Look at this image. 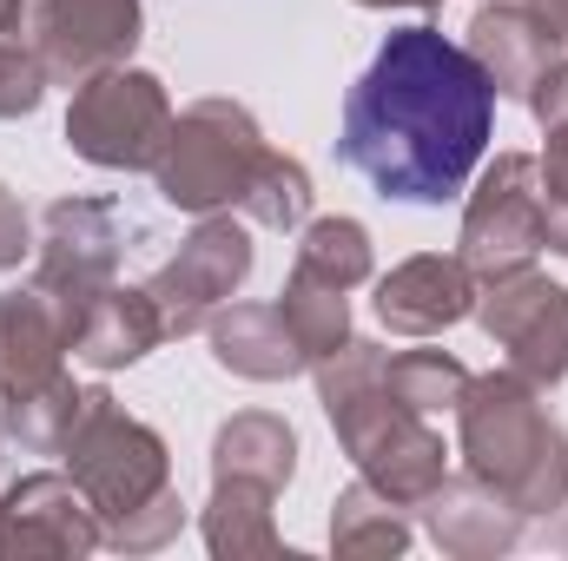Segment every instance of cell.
I'll use <instances>...</instances> for the list:
<instances>
[{
  "label": "cell",
  "mask_w": 568,
  "mask_h": 561,
  "mask_svg": "<svg viewBox=\"0 0 568 561\" xmlns=\"http://www.w3.org/2000/svg\"><path fill=\"white\" fill-rule=\"evenodd\" d=\"M205 337H212L219 370L252 377V384H284V377L311 370L278 304H225V310H212Z\"/></svg>",
  "instance_id": "obj_17"
},
{
  "label": "cell",
  "mask_w": 568,
  "mask_h": 561,
  "mask_svg": "<svg viewBox=\"0 0 568 561\" xmlns=\"http://www.w3.org/2000/svg\"><path fill=\"white\" fill-rule=\"evenodd\" d=\"M523 106H529L542 126H568V53L542 73V80H536V86H529V100H523Z\"/></svg>",
  "instance_id": "obj_30"
},
{
  "label": "cell",
  "mask_w": 568,
  "mask_h": 561,
  "mask_svg": "<svg viewBox=\"0 0 568 561\" xmlns=\"http://www.w3.org/2000/svg\"><path fill=\"white\" fill-rule=\"evenodd\" d=\"M20 258H33V225H27L20 198L0 185V272H13Z\"/></svg>",
  "instance_id": "obj_31"
},
{
  "label": "cell",
  "mask_w": 568,
  "mask_h": 561,
  "mask_svg": "<svg viewBox=\"0 0 568 561\" xmlns=\"http://www.w3.org/2000/svg\"><path fill=\"white\" fill-rule=\"evenodd\" d=\"M60 456H67V476L80 482V496L93 502L100 529L140 516L145 502H159L172 489V462H165L159 429L126 417L106 390H87V410H80Z\"/></svg>",
  "instance_id": "obj_5"
},
{
  "label": "cell",
  "mask_w": 568,
  "mask_h": 561,
  "mask_svg": "<svg viewBox=\"0 0 568 561\" xmlns=\"http://www.w3.org/2000/svg\"><path fill=\"white\" fill-rule=\"evenodd\" d=\"M278 310H284V324H291V337H297V350H304V364H324L331 350L351 344V310H344L337 284H317V278H304V272H291L278 290Z\"/></svg>",
  "instance_id": "obj_22"
},
{
  "label": "cell",
  "mask_w": 568,
  "mask_h": 561,
  "mask_svg": "<svg viewBox=\"0 0 568 561\" xmlns=\"http://www.w3.org/2000/svg\"><path fill=\"white\" fill-rule=\"evenodd\" d=\"M239 212H245L252 225H265V232H304V225H311V172H304L297 159L272 152V159L258 165V178H252V192H245Z\"/></svg>",
  "instance_id": "obj_27"
},
{
  "label": "cell",
  "mask_w": 568,
  "mask_h": 561,
  "mask_svg": "<svg viewBox=\"0 0 568 561\" xmlns=\"http://www.w3.org/2000/svg\"><path fill=\"white\" fill-rule=\"evenodd\" d=\"M357 7H443V0H357Z\"/></svg>",
  "instance_id": "obj_33"
},
{
  "label": "cell",
  "mask_w": 568,
  "mask_h": 561,
  "mask_svg": "<svg viewBox=\"0 0 568 561\" xmlns=\"http://www.w3.org/2000/svg\"><path fill=\"white\" fill-rule=\"evenodd\" d=\"M179 529H185V502H179V489H165L159 502H145L140 516H126V522L106 529V549H120V555H152V549H165Z\"/></svg>",
  "instance_id": "obj_29"
},
{
  "label": "cell",
  "mask_w": 568,
  "mask_h": 561,
  "mask_svg": "<svg viewBox=\"0 0 568 561\" xmlns=\"http://www.w3.org/2000/svg\"><path fill=\"white\" fill-rule=\"evenodd\" d=\"M80 410H87V390L60 370L53 384H40V390H27V397L7 404V436L20 449H33V456H60L67 436H73V422H80Z\"/></svg>",
  "instance_id": "obj_24"
},
{
  "label": "cell",
  "mask_w": 568,
  "mask_h": 561,
  "mask_svg": "<svg viewBox=\"0 0 568 561\" xmlns=\"http://www.w3.org/2000/svg\"><path fill=\"white\" fill-rule=\"evenodd\" d=\"M172 133V100L152 73L133 67H113V73H93L73 86V106H67V145L87 159V165H106V172H152L159 145Z\"/></svg>",
  "instance_id": "obj_6"
},
{
  "label": "cell",
  "mask_w": 568,
  "mask_h": 561,
  "mask_svg": "<svg viewBox=\"0 0 568 561\" xmlns=\"http://www.w3.org/2000/svg\"><path fill=\"white\" fill-rule=\"evenodd\" d=\"M456 429H463V469L483 489H496L523 522L529 516L549 522L568 502V436L542 410V390L523 384L516 370L469 377L456 404Z\"/></svg>",
  "instance_id": "obj_3"
},
{
  "label": "cell",
  "mask_w": 568,
  "mask_h": 561,
  "mask_svg": "<svg viewBox=\"0 0 568 561\" xmlns=\"http://www.w3.org/2000/svg\"><path fill=\"white\" fill-rule=\"evenodd\" d=\"M384 384H390L417 417H436V410H456V404H463L469 370H463L449 350H397V357H384Z\"/></svg>",
  "instance_id": "obj_26"
},
{
  "label": "cell",
  "mask_w": 568,
  "mask_h": 561,
  "mask_svg": "<svg viewBox=\"0 0 568 561\" xmlns=\"http://www.w3.org/2000/svg\"><path fill=\"white\" fill-rule=\"evenodd\" d=\"M106 549V529L93 516V502L80 496L73 476H20L7 496H0V561H33V555H53V561H80Z\"/></svg>",
  "instance_id": "obj_12"
},
{
  "label": "cell",
  "mask_w": 568,
  "mask_h": 561,
  "mask_svg": "<svg viewBox=\"0 0 568 561\" xmlns=\"http://www.w3.org/2000/svg\"><path fill=\"white\" fill-rule=\"evenodd\" d=\"M384 357L390 350L351 337L344 350H331L324 364H311L317 370V397H324V417L337 429L344 456L357 462V476L371 489H384L390 502L424 509L429 496L443 489V476H449V449L429 429V417H417L384 384Z\"/></svg>",
  "instance_id": "obj_2"
},
{
  "label": "cell",
  "mask_w": 568,
  "mask_h": 561,
  "mask_svg": "<svg viewBox=\"0 0 568 561\" xmlns=\"http://www.w3.org/2000/svg\"><path fill=\"white\" fill-rule=\"evenodd\" d=\"M67 357V317L53 310L47 290H0V404L40 390L60 377Z\"/></svg>",
  "instance_id": "obj_15"
},
{
  "label": "cell",
  "mask_w": 568,
  "mask_h": 561,
  "mask_svg": "<svg viewBox=\"0 0 568 561\" xmlns=\"http://www.w3.org/2000/svg\"><path fill=\"white\" fill-rule=\"evenodd\" d=\"M291 272H304L317 284H337V290H357L371 278V232L357 218H311L297 232V265Z\"/></svg>",
  "instance_id": "obj_23"
},
{
  "label": "cell",
  "mask_w": 568,
  "mask_h": 561,
  "mask_svg": "<svg viewBox=\"0 0 568 561\" xmlns=\"http://www.w3.org/2000/svg\"><path fill=\"white\" fill-rule=\"evenodd\" d=\"M469 310H476V272L463 258H443V252L404 258L390 278L377 284V317L397 337H436V330L463 324Z\"/></svg>",
  "instance_id": "obj_14"
},
{
  "label": "cell",
  "mask_w": 568,
  "mask_h": 561,
  "mask_svg": "<svg viewBox=\"0 0 568 561\" xmlns=\"http://www.w3.org/2000/svg\"><path fill=\"white\" fill-rule=\"evenodd\" d=\"M291 469H297V436L272 410H245L212 436V476H245V482L284 489Z\"/></svg>",
  "instance_id": "obj_20"
},
{
  "label": "cell",
  "mask_w": 568,
  "mask_h": 561,
  "mask_svg": "<svg viewBox=\"0 0 568 561\" xmlns=\"http://www.w3.org/2000/svg\"><path fill=\"white\" fill-rule=\"evenodd\" d=\"M536 7H542V13H549V27H556V33H562V47H568V0H536Z\"/></svg>",
  "instance_id": "obj_32"
},
{
  "label": "cell",
  "mask_w": 568,
  "mask_h": 561,
  "mask_svg": "<svg viewBox=\"0 0 568 561\" xmlns=\"http://www.w3.org/2000/svg\"><path fill=\"white\" fill-rule=\"evenodd\" d=\"M272 502H278V489H265V482H245V476H212V502H205V516H199L205 549H212L219 561L278 555Z\"/></svg>",
  "instance_id": "obj_19"
},
{
  "label": "cell",
  "mask_w": 568,
  "mask_h": 561,
  "mask_svg": "<svg viewBox=\"0 0 568 561\" xmlns=\"http://www.w3.org/2000/svg\"><path fill=\"white\" fill-rule=\"evenodd\" d=\"M496 126V86L469 47L436 27H397L344 100V165L397 198L449 205L469 192Z\"/></svg>",
  "instance_id": "obj_1"
},
{
  "label": "cell",
  "mask_w": 568,
  "mask_h": 561,
  "mask_svg": "<svg viewBox=\"0 0 568 561\" xmlns=\"http://www.w3.org/2000/svg\"><path fill=\"white\" fill-rule=\"evenodd\" d=\"M536 192H542V245L568 258V126H549V145L536 159Z\"/></svg>",
  "instance_id": "obj_28"
},
{
  "label": "cell",
  "mask_w": 568,
  "mask_h": 561,
  "mask_svg": "<svg viewBox=\"0 0 568 561\" xmlns=\"http://www.w3.org/2000/svg\"><path fill=\"white\" fill-rule=\"evenodd\" d=\"M476 324L496 337L509 370L536 390H556L568 377V284H549L536 265L503 272L476 290Z\"/></svg>",
  "instance_id": "obj_7"
},
{
  "label": "cell",
  "mask_w": 568,
  "mask_h": 561,
  "mask_svg": "<svg viewBox=\"0 0 568 561\" xmlns=\"http://www.w3.org/2000/svg\"><path fill=\"white\" fill-rule=\"evenodd\" d=\"M469 53L483 60L496 100H529V86L562 60V33L549 27V13L536 0H483L469 20Z\"/></svg>",
  "instance_id": "obj_13"
},
{
  "label": "cell",
  "mask_w": 568,
  "mask_h": 561,
  "mask_svg": "<svg viewBox=\"0 0 568 561\" xmlns=\"http://www.w3.org/2000/svg\"><path fill=\"white\" fill-rule=\"evenodd\" d=\"M331 549L337 555H404L410 549V509L357 476L331 502Z\"/></svg>",
  "instance_id": "obj_21"
},
{
  "label": "cell",
  "mask_w": 568,
  "mask_h": 561,
  "mask_svg": "<svg viewBox=\"0 0 568 561\" xmlns=\"http://www.w3.org/2000/svg\"><path fill=\"white\" fill-rule=\"evenodd\" d=\"M33 252H40L33 258V290L53 297V310L67 317V337H73V317L120 272V205L113 198H60V205H47V225H40Z\"/></svg>",
  "instance_id": "obj_8"
},
{
  "label": "cell",
  "mask_w": 568,
  "mask_h": 561,
  "mask_svg": "<svg viewBox=\"0 0 568 561\" xmlns=\"http://www.w3.org/2000/svg\"><path fill=\"white\" fill-rule=\"evenodd\" d=\"M252 258H258L252 252V232L239 218H225V212H205L199 232L179 245V258L159 265V278L145 284L152 304H159V317H165V337L205 330L212 310H225L232 290L252 278Z\"/></svg>",
  "instance_id": "obj_10"
},
{
  "label": "cell",
  "mask_w": 568,
  "mask_h": 561,
  "mask_svg": "<svg viewBox=\"0 0 568 561\" xmlns=\"http://www.w3.org/2000/svg\"><path fill=\"white\" fill-rule=\"evenodd\" d=\"M0 442H7V404H0Z\"/></svg>",
  "instance_id": "obj_34"
},
{
  "label": "cell",
  "mask_w": 568,
  "mask_h": 561,
  "mask_svg": "<svg viewBox=\"0 0 568 561\" xmlns=\"http://www.w3.org/2000/svg\"><path fill=\"white\" fill-rule=\"evenodd\" d=\"M424 522L449 555H469V561L509 555V549L523 542V516H516L496 489H483L476 476H463V482L443 476V489L424 502Z\"/></svg>",
  "instance_id": "obj_18"
},
{
  "label": "cell",
  "mask_w": 568,
  "mask_h": 561,
  "mask_svg": "<svg viewBox=\"0 0 568 561\" xmlns=\"http://www.w3.org/2000/svg\"><path fill=\"white\" fill-rule=\"evenodd\" d=\"M265 159H272V145L239 100H192L185 113H172V133L152 159V178H159L165 205L205 218V212L245 205Z\"/></svg>",
  "instance_id": "obj_4"
},
{
  "label": "cell",
  "mask_w": 568,
  "mask_h": 561,
  "mask_svg": "<svg viewBox=\"0 0 568 561\" xmlns=\"http://www.w3.org/2000/svg\"><path fill=\"white\" fill-rule=\"evenodd\" d=\"M463 265L476 272V284L523 272L542 252V192H536V159L529 152H503L483 185L463 205V238H456Z\"/></svg>",
  "instance_id": "obj_9"
},
{
  "label": "cell",
  "mask_w": 568,
  "mask_h": 561,
  "mask_svg": "<svg viewBox=\"0 0 568 561\" xmlns=\"http://www.w3.org/2000/svg\"><path fill=\"white\" fill-rule=\"evenodd\" d=\"M47 67L27 33V0H0V120H27L47 93Z\"/></svg>",
  "instance_id": "obj_25"
},
{
  "label": "cell",
  "mask_w": 568,
  "mask_h": 561,
  "mask_svg": "<svg viewBox=\"0 0 568 561\" xmlns=\"http://www.w3.org/2000/svg\"><path fill=\"white\" fill-rule=\"evenodd\" d=\"M27 33L47 80L80 86L126 67V53L140 47V0H27Z\"/></svg>",
  "instance_id": "obj_11"
},
{
  "label": "cell",
  "mask_w": 568,
  "mask_h": 561,
  "mask_svg": "<svg viewBox=\"0 0 568 561\" xmlns=\"http://www.w3.org/2000/svg\"><path fill=\"white\" fill-rule=\"evenodd\" d=\"M159 344H165V317H159L152 290H126V284H106L73 317V337H67V350L87 370H126V364H140L145 350H159Z\"/></svg>",
  "instance_id": "obj_16"
}]
</instances>
